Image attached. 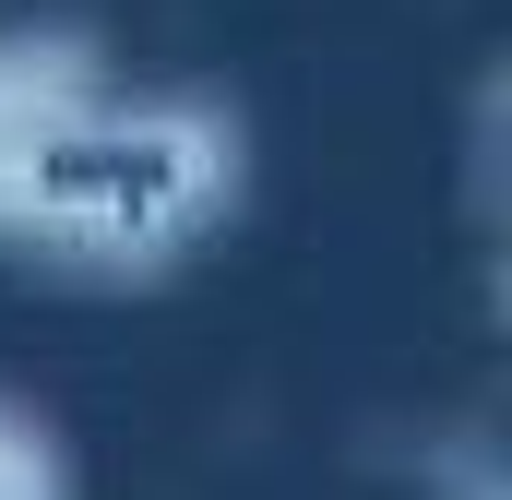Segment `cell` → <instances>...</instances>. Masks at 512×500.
I'll use <instances>...</instances> for the list:
<instances>
[{
  "label": "cell",
  "instance_id": "6da1fadb",
  "mask_svg": "<svg viewBox=\"0 0 512 500\" xmlns=\"http://www.w3.org/2000/svg\"><path fill=\"white\" fill-rule=\"evenodd\" d=\"M251 143L203 84H108L0 48V239L60 274H167L239 215Z\"/></svg>",
  "mask_w": 512,
  "mask_h": 500
}]
</instances>
